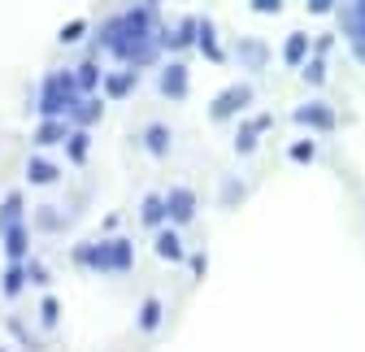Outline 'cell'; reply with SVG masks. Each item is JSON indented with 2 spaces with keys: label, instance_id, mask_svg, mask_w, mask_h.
<instances>
[{
  "label": "cell",
  "instance_id": "30",
  "mask_svg": "<svg viewBox=\"0 0 365 352\" xmlns=\"http://www.w3.org/2000/svg\"><path fill=\"white\" fill-rule=\"evenodd\" d=\"M313 152H317V148H313V140H296V144L287 148V157H292L296 165H309V161H313Z\"/></svg>",
  "mask_w": 365,
  "mask_h": 352
},
{
  "label": "cell",
  "instance_id": "21",
  "mask_svg": "<svg viewBox=\"0 0 365 352\" xmlns=\"http://www.w3.org/2000/svg\"><path fill=\"white\" fill-rule=\"evenodd\" d=\"M101 118H105V96H83V100L74 105V113H70V122H74V126H87V130L96 126Z\"/></svg>",
  "mask_w": 365,
  "mask_h": 352
},
{
  "label": "cell",
  "instance_id": "12",
  "mask_svg": "<svg viewBox=\"0 0 365 352\" xmlns=\"http://www.w3.org/2000/svg\"><path fill=\"white\" fill-rule=\"evenodd\" d=\"M26 183L31 187H57L61 183V165L53 161V157H43V148L26 161Z\"/></svg>",
  "mask_w": 365,
  "mask_h": 352
},
{
  "label": "cell",
  "instance_id": "28",
  "mask_svg": "<svg viewBox=\"0 0 365 352\" xmlns=\"http://www.w3.org/2000/svg\"><path fill=\"white\" fill-rule=\"evenodd\" d=\"M339 22H344V39H352V35H361V39H365V22H361L348 5H339Z\"/></svg>",
  "mask_w": 365,
  "mask_h": 352
},
{
  "label": "cell",
  "instance_id": "38",
  "mask_svg": "<svg viewBox=\"0 0 365 352\" xmlns=\"http://www.w3.org/2000/svg\"><path fill=\"white\" fill-rule=\"evenodd\" d=\"M335 48V35H317L313 39V53H331Z\"/></svg>",
  "mask_w": 365,
  "mask_h": 352
},
{
  "label": "cell",
  "instance_id": "16",
  "mask_svg": "<svg viewBox=\"0 0 365 352\" xmlns=\"http://www.w3.org/2000/svg\"><path fill=\"white\" fill-rule=\"evenodd\" d=\"M235 57H240V66H244V70H265V66H269V48H265V39H252V35H244V39L235 43Z\"/></svg>",
  "mask_w": 365,
  "mask_h": 352
},
{
  "label": "cell",
  "instance_id": "31",
  "mask_svg": "<svg viewBox=\"0 0 365 352\" xmlns=\"http://www.w3.org/2000/svg\"><path fill=\"white\" fill-rule=\"evenodd\" d=\"M35 227H43V231H61V217L53 213V205H48V209H39V213H35Z\"/></svg>",
  "mask_w": 365,
  "mask_h": 352
},
{
  "label": "cell",
  "instance_id": "7",
  "mask_svg": "<svg viewBox=\"0 0 365 352\" xmlns=\"http://www.w3.org/2000/svg\"><path fill=\"white\" fill-rule=\"evenodd\" d=\"M196 39H200V18H178V26L174 31H161V48L165 53H187V48H196Z\"/></svg>",
  "mask_w": 365,
  "mask_h": 352
},
{
  "label": "cell",
  "instance_id": "20",
  "mask_svg": "<svg viewBox=\"0 0 365 352\" xmlns=\"http://www.w3.org/2000/svg\"><path fill=\"white\" fill-rule=\"evenodd\" d=\"M14 222H26V196L18 187L5 192V200H0V231H9Z\"/></svg>",
  "mask_w": 365,
  "mask_h": 352
},
{
  "label": "cell",
  "instance_id": "39",
  "mask_svg": "<svg viewBox=\"0 0 365 352\" xmlns=\"http://www.w3.org/2000/svg\"><path fill=\"white\" fill-rule=\"evenodd\" d=\"M348 9H352V14H356L361 22H365V0H348Z\"/></svg>",
  "mask_w": 365,
  "mask_h": 352
},
{
  "label": "cell",
  "instance_id": "24",
  "mask_svg": "<svg viewBox=\"0 0 365 352\" xmlns=\"http://www.w3.org/2000/svg\"><path fill=\"white\" fill-rule=\"evenodd\" d=\"M87 152H91V130H87V126H74L70 140H66V157H70L74 165H87Z\"/></svg>",
  "mask_w": 365,
  "mask_h": 352
},
{
  "label": "cell",
  "instance_id": "6",
  "mask_svg": "<svg viewBox=\"0 0 365 352\" xmlns=\"http://www.w3.org/2000/svg\"><path fill=\"white\" fill-rule=\"evenodd\" d=\"M292 122L304 126V130H317V135H331L335 130V109L327 100H304V105L292 109Z\"/></svg>",
  "mask_w": 365,
  "mask_h": 352
},
{
  "label": "cell",
  "instance_id": "26",
  "mask_svg": "<svg viewBox=\"0 0 365 352\" xmlns=\"http://www.w3.org/2000/svg\"><path fill=\"white\" fill-rule=\"evenodd\" d=\"M327 74H331V70H327V53H313V57L300 66V78H304L309 87H322V83H327Z\"/></svg>",
  "mask_w": 365,
  "mask_h": 352
},
{
  "label": "cell",
  "instance_id": "25",
  "mask_svg": "<svg viewBox=\"0 0 365 352\" xmlns=\"http://www.w3.org/2000/svg\"><path fill=\"white\" fill-rule=\"evenodd\" d=\"M161 318H165V304H161L157 296H148V300L140 304V331H144V335H153V331L161 326Z\"/></svg>",
  "mask_w": 365,
  "mask_h": 352
},
{
  "label": "cell",
  "instance_id": "14",
  "mask_svg": "<svg viewBox=\"0 0 365 352\" xmlns=\"http://www.w3.org/2000/svg\"><path fill=\"white\" fill-rule=\"evenodd\" d=\"M0 239H5L9 261H31V227L26 222H14L9 231H0Z\"/></svg>",
  "mask_w": 365,
  "mask_h": 352
},
{
  "label": "cell",
  "instance_id": "32",
  "mask_svg": "<svg viewBox=\"0 0 365 352\" xmlns=\"http://www.w3.org/2000/svg\"><path fill=\"white\" fill-rule=\"evenodd\" d=\"M26 270H31V283H35V287H53L48 266H39V261H26Z\"/></svg>",
  "mask_w": 365,
  "mask_h": 352
},
{
  "label": "cell",
  "instance_id": "36",
  "mask_svg": "<svg viewBox=\"0 0 365 352\" xmlns=\"http://www.w3.org/2000/svg\"><path fill=\"white\" fill-rule=\"evenodd\" d=\"M187 266H192V279H205V270H209V257H205V252H196V257H187Z\"/></svg>",
  "mask_w": 365,
  "mask_h": 352
},
{
  "label": "cell",
  "instance_id": "3",
  "mask_svg": "<svg viewBox=\"0 0 365 352\" xmlns=\"http://www.w3.org/2000/svg\"><path fill=\"white\" fill-rule=\"evenodd\" d=\"M78 100H83V87H78L74 70H53L39 78V96H35L39 118H70Z\"/></svg>",
  "mask_w": 365,
  "mask_h": 352
},
{
  "label": "cell",
  "instance_id": "9",
  "mask_svg": "<svg viewBox=\"0 0 365 352\" xmlns=\"http://www.w3.org/2000/svg\"><path fill=\"white\" fill-rule=\"evenodd\" d=\"M70 130H74V122H70V118H39L31 144H35V148H57V144H66V140H70Z\"/></svg>",
  "mask_w": 365,
  "mask_h": 352
},
{
  "label": "cell",
  "instance_id": "33",
  "mask_svg": "<svg viewBox=\"0 0 365 352\" xmlns=\"http://www.w3.org/2000/svg\"><path fill=\"white\" fill-rule=\"evenodd\" d=\"M344 0H304V9L313 14V18H322V14H331V9H339Z\"/></svg>",
  "mask_w": 365,
  "mask_h": 352
},
{
  "label": "cell",
  "instance_id": "22",
  "mask_svg": "<svg viewBox=\"0 0 365 352\" xmlns=\"http://www.w3.org/2000/svg\"><path fill=\"white\" fill-rule=\"evenodd\" d=\"M170 140H174V135H170L165 122H148V126H144V152H148V157H165V152H170Z\"/></svg>",
  "mask_w": 365,
  "mask_h": 352
},
{
  "label": "cell",
  "instance_id": "19",
  "mask_svg": "<svg viewBox=\"0 0 365 352\" xmlns=\"http://www.w3.org/2000/svg\"><path fill=\"white\" fill-rule=\"evenodd\" d=\"M196 48H200V57H205V61H213V66H222V61H226V48L217 43V26H213L209 18H200V39H196Z\"/></svg>",
  "mask_w": 365,
  "mask_h": 352
},
{
  "label": "cell",
  "instance_id": "27",
  "mask_svg": "<svg viewBox=\"0 0 365 352\" xmlns=\"http://www.w3.org/2000/svg\"><path fill=\"white\" fill-rule=\"evenodd\" d=\"M57 322H61V300H57V296L48 291V296L39 300V326H43V331H53Z\"/></svg>",
  "mask_w": 365,
  "mask_h": 352
},
{
  "label": "cell",
  "instance_id": "35",
  "mask_svg": "<svg viewBox=\"0 0 365 352\" xmlns=\"http://www.w3.org/2000/svg\"><path fill=\"white\" fill-rule=\"evenodd\" d=\"M240 200H244V183H231V187H222V205H226V209H235Z\"/></svg>",
  "mask_w": 365,
  "mask_h": 352
},
{
  "label": "cell",
  "instance_id": "40",
  "mask_svg": "<svg viewBox=\"0 0 365 352\" xmlns=\"http://www.w3.org/2000/svg\"><path fill=\"white\" fill-rule=\"evenodd\" d=\"M144 5H153V9H161V0H144Z\"/></svg>",
  "mask_w": 365,
  "mask_h": 352
},
{
  "label": "cell",
  "instance_id": "41",
  "mask_svg": "<svg viewBox=\"0 0 365 352\" xmlns=\"http://www.w3.org/2000/svg\"><path fill=\"white\" fill-rule=\"evenodd\" d=\"M0 352H5V348H0Z\"/></svg>",
  "mask_w": 365,
  "mask_h": 352
},
{
  "label": "cell",
  "instance_id": "10",
  "mask_svg": "<svg viewBox=\"0 0 365 352\" xmlns=\"http://www.w3.org/2000/svg\"><path fill=\"white\" fill-rule=\"evenodd\" d=\"M269 126H274V118H269V113L248 118V122L235 130V152H240V157H252V152H257V144H261V135H265Z\"/></svg>",
  "mask_w": 365,
  "mask_h": 352
},
{
  "label": "cell",
  "instance_id": "13",
  "mask_svg": "<svg viewBox=\"0 0 365 352\" xmlns=\"http://www.w3.org/2000/svg\"><path fill=\"white\" fill-rule=\"evenodd\" d=\"M140 222H144L148 231H161V227L170 222V200H165V192H148V196L140 200Z\"/></svg>",
  "mask_w": 365,
  "mask_h": 352
},
{
  "label": "cell",
  "instance_id": "4",
  "mask_svg": "<svg viewBox=\"0 0 365 352\" xmlns=\"http://www.w3.org/2000/svg\"><path fill=\"white\" fill-rule=\"evenodd\" d=\"M252 100H257V87H252V83H231V87H222V92L213 96V105H209V118H213V122H226V118L244 113Z\"/></svg>",
  "mask_w": 365,
  "mask_h": 352
},
{
  "label": "cell",
  "instance_id": "37",
  "mask_svg": "<svg viewBox=\"0 0 365 352\" xmlns=\"http://www.w3.org/2000/svg\"><path fill=\"white\" fill-rule=\"evenodd\" d=\"M348 48H352V61H361V66H365V39H361V35H352V39H348Z\"/></svg>",
  "mask_w": 365,
  "mask_h": 352
},
{
  "label": "cell",
  "instance_id": "5",
  "mask_svg": "<svg viewBox=\"0 0 365 352\" xmlns=\"http://www.w3.org/2000/svg\"><path fill=\"white\" fill-rule=\"evenodd\" d=\"M157 92H161L165 100H187V92H192V70L182 66L178 57L165 61V66L157 70Z\"/></svg>",
  "mask_w": 365,
  "mask_h": 352
},
{
  "label": "cell",
  "instance_id": "34",
  "mask_svg": "<svg viewBox=\"0 0 365 352\" xmlns=\"http://www.w3.org/2000/svg\"><path fill=\"white\" fill-rule=\"evenodd\" d=\"M248 5H252V14H283V0H248Z\"/></svg>",
  "mask_w": 365,
  "mask_h": 352
},
{
  "label": "cell",
  "instance_id": "1",
  "mask_svg": "<svg viewBox=\"0 0 365 352\" xmlns=\"http://www.w3.org/2000/svg\"><path fill=\"white\" fill-rule=\"evenodd\" d=\"M101 48L109 57H118L122 66H135V70H144L153 66L165 48H161V22H157V9L153 5H135L126 14H113L101 31Z\"/></svg>",
  "mask_w": 365,
  "mask_h": 352
},
{
  "label": "cell",
  "instance_id": "15",
  "mask_svg": "<svg viewBox=\"0 0 365 352\" xmlns=\"http://www.w3.org/2000/svg\"><path fill=\"white\" fill-rule=\"evenodd\" d=\"M309 57H313V35H309V31H292V35L283 39V61H287L292 70H300Z\"/></svg>",
  "mask_w": 365,
  "mask_h": 352
},
{
  "label": "cell",
  "instance_id": "23",
  "mask_svg": "<svg viewBox=\"0 0 365 352\" xmlns=\"http://www.w3.org/2000/svg\"><path fill=\"white\" fill-rule=\"evenodd\" d=\"M74 78H78V87H83V96H96V87L105 83V70L91 61V57H83V61L74 66Z\"/></svg>",
  "mask_w": 365,
  "mask_h": 352
},
{
  "label": "cell",
  "instance_id": "17",
  "mask_svg": "<svg viewBox=\"0 0 365 352\" xmlns=\"http://www.w3.org/2000/svg\"><path fill=\"white\" fill-rule=\"evenodd\" d=\"M153 248H157V257L161 261H187V248H182V235L178 231H170V227H161V231H153Z\"/></svg>",
  "mask_w": 365,
  "mask_h": 352
},
{
  "label": "cell",
  "instance_id": "8",
  "mask_svg": "<svg viewBox=\"0 0 365 352\" xmlns=\"http://www.w3.org/2000/svg\"><path fill=\"white\" fill-rule=\"evenodd\" d=\"M165 200H170V222H174V227H192V222H196L200 200H196V192H192V187H170V192H165Z\"/></svg>",
  "mask_w": 365,
  "mask_h": 352
},
{
  "label": "cell",
  "instance_id": "11",
  "mask_svg": "<svg viewBox=\"0 0 365 352\" xmlns=\"http://www.w3.org/2000/svg\"><path fill=\"white\" fill-rule=\"evenodd\" d=\"M135 83H140V70L135 66H122V70H105V83H101V92L105 100H126L135 92Z\"/></svg>",
  "mask_w": 365,
  "mask_h": 352
},
{
  "label": "cell",
  "instance_id": "2",
  "mask_svg": "<svg viewBox=\"0 0 365 352\" xmlns=\"http://www.w3.org/2000/svg\"><path fill=\"white\" fill-rule=\"evenodd\" d=\"M70 261L83 270H96V274H126L135 266V244L126 235H105L96 244H74Z\"/></svg>",
  "mask_w": 365,
  "mask_h": 352
},
{
  "label": "cell",
  "instance_id": "18",
  "mask_svg": "<svg viewBox=\"0 0 365 352\" xmlns=\"http://www.w3.org/2000/svg\"><path fill=\"white\" fill-rule=\"evenodd\" d=\"M26 283H31L26 261H9L5 274H0V296H5V300H18V296L26 291Z\"/></svg>",
  "mask_w": 365,
  "mask_h": 352
},
{
  "label": "cell",
  "instance_id": "29",
  "mask_svg": "<svg viewBox=\"0 0 365 352\" xmlns=\"http://www.w3.org/2000/svg\"><path fill=\"white\" fill-rule=\"evenodd\" d=\"M83 35H87V22H83V18H70V22L61 26V35H57V39H61V43H78Z\"/></svg>",
  "mask_w": 365,
  "mask_h": 352
}]
</instances>
